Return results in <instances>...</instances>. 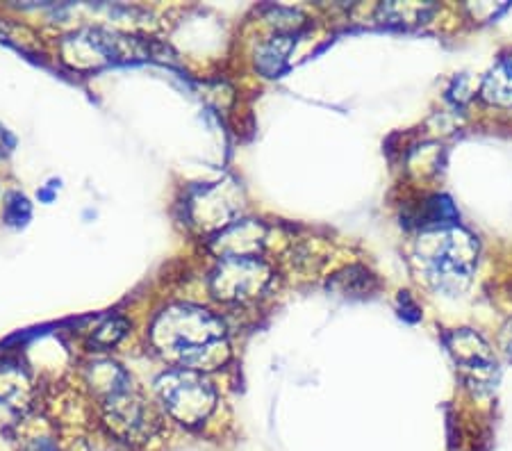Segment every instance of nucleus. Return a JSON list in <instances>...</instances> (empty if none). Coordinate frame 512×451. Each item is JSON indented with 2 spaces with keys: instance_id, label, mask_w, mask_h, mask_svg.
Masks as SVG:
<instances>
[{
  "instance_id": "7ed1b4c3",
  "label": "nucleus",
  "mask_w": 512,
  "mask_h": 451,
  "mask_svg": "<svg viewBox=\"0 0 512 451\" xmlns=\"http://www.w3.org/2000/svg\"><path fill=\"white\" fill-rule=\"evenodd\" d=\"M158 48V44H148L137 37H123L105 30H82L78 35L66 37L64 57L73 67L92 69L112 62L158 57Z\"/></svg>"
},
{
  "instance_id": "f03ea898",
  "label": "nucleus",
  "mask_w": 512,
  "mask_h": 451,
  "mask_svg": "<svg viewBox=\"0 0 512 451\" xmlns=\"http://www.w3.org/2000/svg\"><path fill=\"white\" fill-rule=\"evenodd\" d=\"M419 256L437 290L460 292L476 267L478 244L474 235L458 226L435 228L421 237Z\"/></svg>"
},
{
  "instance_id": "423d86ee",
  "label": "nucleus",
  "mask_w": 512,
  "mask_h": 451,
  "mask_svg": "<svg viewBox=\"0 0 512 451\" xmlns=\"http://www.w3.org/2000/svg\"><path fill=\"white\" fill-rule=\"evenodd\" d=\"M269 281V267L258 256L221 258L212 274V292L224 301H246L258 297Z\"/></svg>"
},
{
  "instance_id": "0eeeda50",
  "label": "nucleus",
  "mask_w": 512,
  "mask_h": 451,
  "mask_svg": "<svg viewBox=\"0 0 512 451\" xmlns=\"http://www.w3.org/2000/svg\"><path fill=\"white\" fill-rule=\"evenodd\" d=\"M294 44L296 37L292 32H289V35H276L274 39H269L267 44H262L258 57H255V64H258L260 73H264L267 78H276L278 73L285 69L287 57L292 53Z\"/></svg>"
},
{
  "instance_id": "ddd939ff",
  "label": "nucleus",
  "mask_w": 512,
  "mask_h": 451,
  "mask_svg": "<svg viewBox=\"0 0 512 451\" xmlns=\"http://www.w3.org/2000/svg\"><path fill=\"white\" fill-rule=\"evenodd\" d=\"M28 451H57V449L48 440H37Z\"/></svg>"
},
{
  "instance_id": "20e7f679",
  "label": "nucleus",
  "mask_w": 512,
  "mask_h": 451,
  "mask_svg": "<svg viewBox=\"0 0 512 451\" xmlns=\"http://www.w3.org/2000/svg\"><path fill=\"white\" fill-rule=\"evenodd\" d=\"M160 399L169 413L183 424H201L217 404L212 383L196 369H171L158 381Z\"/></svg>"
},
{
  "instance_id": "39448f33",
  "label": "nucleus",
  "mask_w": 512,
  "mask_h": 451,
  "mask_svg": "<svg viewBox=\"0 0 512 451\" xmlns=\"http://www.w3.org/2000/svg\"><path fill=\"white\" fill-rule=\"evenodd\" d=\"M447 349L453 356L458 372L469 388L476 392H492L499 381L497 358L474 331H453L447 335Z\"/></svg>"
},
{
  "instance_id": "f8f14e48",
  "label": "nucleus",
  "mask_w": 512,
  "mask_h": 451,
  "mask_svg": "<svg viewBox=\"0 0 512 451\" xmlns=\"http://www.w3.org/2000/svg\"><path fill=\"white\" fill-rule=\"evenodd\" d=\"M399 313H401L403 319H406V322H419V319H421V308L417 306L415 301H412L410 292L399 294Z\"/></svg>"
},
{
  "instance_id": "1a4fd4ad",
  "label": "nucleus",
  "mask_w": 512,
  "mask_h": 451,
  "mask_svg": "<svg viewBox=\"0 0 512 451\" xmlns=\"http://www.w3.org/2000/svg\"><path fill=\"white\" fill-rule=\"evenodd\" d=\"M483 96L494 105H512V55L487 73L483 80Z\"/></svg>"
},
{
  "instance_id": "9b49d317",
  "label": "nucleus",
  "mask_w": 512,
  "mask_h": 451,
  "mask_svg": "<svg viewBox=\"0 0 512 451\" xmlns=\"http://www.w3.org/2000/svg\"><path fill=\"white\" fill-rule=\"evenodd\" d=\"M126 333H128V322H126V319H123V317H110L94 333L92 342L96 344V347H114V344H117Z\"/></svg>"
},
{
  "instance_id": "4468645a",
  "label": "nucleus",
  "mask_w": 512,
  "mask_h": 451,
  "mask_svg": "<svg viewBox=\"0 0 512 451\" xmlns=\"http://www.w3.org/2000/svg\"><path fill=\"white\" fill-rule=\"evenodd\" d=\"M508 351H510V356H512V324L508 326Z\"/></svg>"
},
{
  "instance_id": "9d476101",
  "label": "nucleus",
  "mask_w": 512,
  "mask_h": 451,
  "mask_svg": "<svg viewBox=\"0 0 512 451\" xmlns=\"http://www.w3.org/2000/svg\"><path fill=\"white\" fill-rule=\"evenodd\" d=\"M333 290H340L342 294H367L376 287V278L371 276L367 269L362 267H349L342 274H337L333 281L328 283Z\"/></svg>"
},
{
  "instance_id": "6e6552de",
  "label": "nucleus",
  "mask_w": 512,
  "mask_h": 451,
  "mask_svg": "<svg viewBox=\"0 0 512 451\" xmlns=\"http://www.w3.org/2000/svg\"><path fill=\"white\" fill-rule=\"evenodd\" d=\"M435 12L433 3H383L378 7V16L387 26H419V23H426Z\"/></svg>"
},
{
  "instance_id": "f257e3e1",
  "label": "nucleus",
  "mask_w": 512,
  "mask_h": 451,
  "mask_svg": "<svg viewBox=\"0 0 512 451\" xmlns=\"http://www.w3.org/2000/svg\"><path fill=\"white\" fill-rule=\"evenodd\" d=\"M153 342L185 369H212L228 358L221 319L196 306H171L153 324Z\"/></svg>"
}]
</instances>
